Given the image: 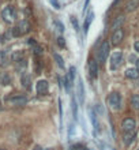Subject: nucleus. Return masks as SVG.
<instances>
[{"label": "nucleus", "mask_w": 139, "mask_h": 150, "mask_svg": "<svg viewBox=\"0 0 139 150\" xmlns=\"http://www.w3.org/2000/svg\"><path fill=\"white\" fill-rule=\"evenodd\" d=\"M125 77L130 78V79H138L139 78L138 68H128V70L125 71Z\"/></svg>", "instance_id": "nucleus-15"}, {"label": "nucleus", "mask_w": 139, "mask_h": 150, "mask_svg": "<svg viewBox=\"0 0 139 150\" xmlns=\"http://www.w3.org/2000/svg\"><path fill=\"white\" fill-rule=\"evenodd\" d=\"M11 82V78L10 75L7 73H0V85H3V86H5V85H10Z\"/></svg>", "instance_id": "nucleus-17"}, {"label": "nucleus", "mask_w": 139, "mask_h": 150, "mask_svg": "<svg viewBox=\"0 0 139 150\" xmlns=\"http://www.w3.org/2000/svg\"><path fill=\"white\" fill-rule=\"evenodd\" d=\"M134 48H135V51L139 53V41H136V42L134 44Z\"/></svg>", "instance_id": "nucleus-30"}, {"label": "nucleus", "mask_w": 139, "mask_h": 150, "mask_svg": "<svg viewBox=\"0 0 139 150\" xmlns=\"http://www.w3.org/2000/svg\"><path fill=\"white\" fill-rule=\"evenodd\" d=\"M123 22H124V16L123 15H120V16H117L116 19H115L113 22H112V30H117V29H121V25H123Z\"/></svg>", "instance_id": "nucleus-13"}, {"label": "nucleus", "mask_w": 139, "mask_h": 150, "mask_svg": "<svg viewBox=\"0 0 139 150\" xmlns=\"http://www.w3.org/2000/svg\"><path fill=\"white\" fill-rule=\"evenodd\" d=\"M109 48H111V45H109L108 41H104L102 44H101V47L98 49V63L104 64V63L106 62V57H108V53H109Z\"/></svg>", "instance_id": "nucleus-3"}, {"label": "nucleus", "mask_w": 139, "mask_h": 150, "mask_svg": "<svg viewBox=\"0 0 139 150\" xmlns=\"http://www.w3.org/2000/svg\"><path fill=\"white\" fill-rule=\"evenodd\" d=\"M29 30H30V23L27 21H21L14 29H12V36L21 37V36H23V34H26Z\"/></svg>", "instance_id": "nucleus-1"}, {"label": "nucleus", "mask_w": 139, "mask_h": 150, "mask_svg": "<svg viewBox=\"0 0 139 150\" xmlns=\"http://www.w3.org/2000/svg\"><path fill=\"white\" fill-rule=\"evenodd\" d=\"M78 98H79V102L83 104V101H85V90H83L82 79H79V82H78Z\"/></svg>", "instance_id": "nucleus-14"}, {"label": "nucleus", "mask_w": 139, "mask_h": 150, "mask_svg": "<svg viewBox=\"0 0 139 150\" xmlns=\"http://www.w3.org/2000/svg\"><path fill=\"white\" fill-rule=\"evenodd\" d=\"M131 104H132V107H134L135 109L139 111V94H134V96L131 97Z\"/></svg>", "instance_id": "nucleus-21"}, {"label": "nucleus", "mask_w": 139, "mask_h": 150, "mask_svg": "<svg viewBox=\"0 0 139 150\" xmlns=\"http://www.w3.org/2000/svg\"><path fill=\"white\" fill-rule=\"evenodd\" d=\"M135 127H136V123L132 117H125L121 123V128H123L124 132H131V131H135Z\"/></svg>", "instance_id": "nucleus-7"}, {"label": "nucleus", "mask_w": 139, "mask_h": 150, "mask_svg": "<svg viewBox=\"0 0 139 150\" xmlns=\"http://www.w3.org/2000/svg\"><path fill=\"white\" fill-rule=\"evenodd\" d=\"M90 120H92V124L94 128H97V120H96V115H94V112H92L90 111Z\"/></svg>", "instance_id": "nucleus-26"}, {"label": "nucleus", "mask_w": 139, "mask_h": 150, "mask_svg": "<svg viewBox=\"0 0 139 150\" xmlns=\"http://www.w3.org/2000/svg\"><path fill=\"white\" fill-rule=\"evenodd\" d=\"M53 25L56 26V29L59 31H64V29H66V27H64V25H63L60 21H57V19H56V21H53Z\"/></svg>", "instance_id": "nucleus-23"}, {"label": "nucleus", "mask_w": 139, "mask_h": 150, "mask_svg": "<svg viewBox=\"0 0 139 150\" xmlns=\"http://www.w3.org/2000/svg\"><path fill=\"white\" fill-rule=\"evenodd\" d=\"M71 23H72V26H74V29H75V31L79 29V23H78V21L74 18V16H71Z\"/></svg>", "instance_id": "nucleus-27"}, {"label": "nucleus", "mask_w": 139, "mask_h": 150, "mask_svg": "<svg viewBox=\"0 0 139 150\" xmlns=\"http://www.w3.org/2000/svg\"><path fill=\"white\" fill-rule=\"evenodd\" d=\"M139 7V0H130L127 5H125V10L127 11H134Z\"/></svg>", "instance_id": "nucleus-18"}, {"label": "nucleus", "mask_w": 139, "mask_h": 150, "mask_svg": "<svg viewBox=\"0 0 139 150\" xmlns=\"http://www.w3.org/2000/svg\"><path fill=\"white\" fill-rule=\"evenodd\" d=\"M108 105L111 107V109H113V111H119L120 107H121V96L119 93H111L108 97Z\"/></svg>", "instance_id": "nucleus-2"}, {"label": "nucleus", "mask_w": 139, "mask_h": 150, "mask_svg": "<svg viewBox=\"0 0 139 150\" xmlns=\"http://www.w3.org/2000/svg\"><path fill=\"white\" fill-rule=\"evenodd\" d=\"M135 139V131H131V132H124V136H123V143L125 146H130L132 145V142Z\"/></svg>", "instance_id": "nucleus-11"}, {"label": "nucleus", "mask_w": 139, "mask_h": 150, "mask_svg": "<svg viewBox=\"0 0 139 150\" xmlns=\"http://www.w3.org/2000/svg\"><path fill=\"white\" fill-rule=\"evenodd\" d=\"M0 150H5V149H0Z\"/></svg>", "instance_id": "nucleus-35"}, {"label": "nucleus", "mask_w": 139, "mask_h": 150, "mask_svg": "<svg viewBox=\"0 0 139 150\" xmlns=\"http://www.w3.org/2000/svg\"><path fill=\"white\" fill-rule=\"evenodd\" d=\"M72 113H74V117L77 119L78 117V104L75 101V98H72Z\"/></svg>", "instance_id": "nucleus-22"}, {"label": "nucleus", "mask_w": 139, "mask_h": 150, "mask_svg": "<svg viewBox=\"0 0 139 150\" xmlns=\"http://www.w3.org/2000/svg\"><path fill=\"white\" fill-rule=\"evenodd\" d=\"M21 83H22V86H23V88L29 89V88H30V83H31V77L27 73H23L21 75Z\"/></svg>", "instance_id": "nucleus-12"}, {"label": "nucleus", "mask_w": 139, "mask_h": 150, "mask_svg": "<svg viewBox=\"0 0 139 150\" xmlns=\"http://www.w3.org/2000/svg\"><path fill=\"white\" fill-rule=\"evenodd\" d=\"M11 59H12V62L15 63H19L23 60V52L22 51H16L12 53V56H11Z\"/></svg>", "instance_id": "nucleus-19"}, {"label": "nucleus", "mask_w": 139, "mask_h": 150, "mask_svg": "<svg viewBox=\"0 0 139 150\" xmlns=\"http://www.w3.org/2000/svg\"><path fill=\"white\" fill-rule=\"evenodd\" d=\"M53 59L56 60V63H57V66L60 68H64V62H63V57L59 55V53H53Z\"/></svg>", "instance_id": "nucleus-20"}, {"label": "nucleus", "mask_w": 139, "mask_h": 150, "mask_svg": "<svg viewBox=\"0 0 139 150\" xmlns=\"http://www.w3.org/2000/svg\"><path fill=\"white\" fill-rule=\"evenodd\" d=\"M135 63H136V68H138V71H139V59H136V62Z\"/></svg>", "instance_id": "nucleus-32"}, {"label": "nucleus", "mask_w": 139, "mask_h": 150, "mask_svg": "<svg viewBox=\"0 0 139 150\" xmlns=\"http://www.w3.org/2000/svg\"><path fill=\"white\" fill-rule=\"evenodd\" d=\"M71 150H89V149L85 145H82V143H77V145L72 146Z\"/></svg>", "instance_id": "nucleus-24"}, {"label": "nucleus", "mask_w": 139, "mask_h": 150, "mask_svg": "<svg viewBox=\"0 0 139 150\" xmlns=\"http://www.w3.org/2000/svg\"><path fill=\"white\" fill-rule=\"evenodd\" d=\"M36 90L38 94H46L48 93V90H49V83L46 82L45 79H41V81H38L36 85Z\"/></svg>", "instance_id": "nucleus-8"}, {"label": "nucleus", "mask_w": 139, "mask_h": 150, "mask_svg": "<svg viewBox=\"0 0 139 150\" xmlns=\"http://www.w3.org/2000/svg\"><path fill=\"white\" fill-rule=\"evenodd\" d=\"M49 1H51V4L53 5L56 10H60V4H59V1H57V0H49Z\"/></svg>", "instance_id": "nucleus-29"}, {"label": "nucleus", "mask_w": 139, "mask_h": 150, "mask_svg": "<svg viewBox=\"0 0 139 150\" xmlns=\"http://www.w3.org/2000/svg\"><path fill=\"white\" fill-rule=\"evenodd\" d=\"M57 44H59V47H62V48L66 47V41H64L63 37H59V38H57Z\"/></svg>", "instance_id": "nucleus-28"}, {"label": "nucleus", "mask_w": 139, "mask_h": 150, "mask_svg": "<svg viewBox=\"0 0 139 150\" xmlns=\"http://www.w3.org/2000/svg\"><path fill=\"white\" fill-rule=\"evenodd\" d=\"M7 102L12 105V107H21V105H25L27 102V98H26L25 96H21V94H18V96H12V97H8L7 98Z\"/></svg>", "instance_id": "nucleus-6"}, {"label": "nucleus", "mask_w": 139, "mask_h": 150, "mask_svg": "<svg viewBox=\"0 0 139 150\" xmlns=\"http://www.w3.org/2000/svg\"><path fill=\"white\" fill-rule=\"evenodd\" d=\"M93 18H94V14H93V12H89V15L86 16V21H85V26H83L85 34H87L89 27H90V25H92V22H93Z\"/></svg>", "instance_id": "nucleus-16"}, {"label": "nucleus", "mask_w": 139, "mask_h": 150, "mask_svg": "<svg viewBox=\"0 0 139 150\" xmlns=\"http://www.w3.org/2000/svg\"><path fill=\"white\" fill-rule=\"evenodd\" d=\"M138 150H139V147H138Z\"/></svg>", "instance_id": "nucleus-36"}, {"label": "nucleus", "mask_w": 139, "mask_h": 150, "mask_svg": "<svg viewBox=\"0 0 139 150\" xmlns=\"http://www.w3.org/2000/svg\"><path fill=\"white\" fill-rule=\"evenodd\" d=\"M121 60H123V53L119 51V52H115L113 55L111 56V70L115 71V70H117L120 67V64H121Z\"/></svg>", "instance_id": "nucleus-5"}, {"label": "nucleus", "mask_w": 139, "mask_h": 150, "mask_svg": "<svg viewBox=\"0 0 139 150\" xmlns=\"http://www.w3.org/2000/svg\"><path fill=\"white\" fill-rule=\"evenodd\" d=\"M33 150H44V149H42V147H41L40 145H36L34 147H33Z\"/></svg>", "instance_id": "nucleus-31"}, {"label": "nucleus", "mask_w": 139, "mask_h": 150, "mask_svg": "<svg viewBox=\"0 0 139 150\" xmlns=\"http://www.w3.org/2000/svg\"><path fill=\"white\" fill-rule=\"evenodd\" d=\"M33 49H34V55H37V56H40V55H42V48L40 47V45H33Z\"/></svg>", "instance_id": "nucleus-25"}, {"label": "nucleus", "mask_w": 139, "mask_h": 150, "mask_svg": "<svg viewBox=\"0 0 139 150\" xmlns=\"http://www.w3.org/2000/svg\"><path fill=\"white\" fill-rule=\"evenodd\" d=\"M1 18H3V21L7 22V23L14 22V19H15V10H14V7H11V5L4 7V8L1 10Z\"/></svg>", "instance_id": "nucleus-4"}, {"label": "nucleus", "mask_w": 139, "mask_h": 150, "mask_svg": "<svg viewBox=\"0 0 139 150\" xmlns=\"http://www.w3.org/2000/svg\"><path fill=\"white\" fill-rule=\"evenodd\" d=\"M46 150H52V149H46Z\"/></svg>", "instance_id": "nucleus-34"}, {"label": "nucleus", "mask_w": 139, "mask_h": 150, "mask_svg": "<svg viewBox=\"0 0 139 150\" xmlns=\"http://www.w3.org/2000/svg\"><path fill=\"white\" fill-rule=\"evenodd\" d=\"M89 1H90V0H86V1H85V8H86V7L89 5Z\"/></svg>", "instance_id": "nucleus-33"}, {"label": "nucleus", "mask_w": 139, "mask_h": 150, "mask_svg": "<svg viewBox=\"0 0 139 150\" xmlns=\"http://www.w3.org/2000/svg\"><path fill=\"white\" fill-rule=\"evenodd\" d=\"M124 37V31L123 29H117V30L113 31V34H112V45H119L121 40H123Z\"/></svg>", "instance_id": "nucleus-9"}, {"label": "nucleus", "mask_w": 139, "mask_h": 150, "mask_svg": "<svg viewBox=\"0 0 139 150\" xmlns=\"http://www.w3.org/2000/svg\"><path fill=\"white\" fill-rule=\"evenodd\" d=\"M89 73L92 78H97L98 75V64L96 60H89Z\"/></svg>", "instance_id": "nucleus-10"}]
</instances>
